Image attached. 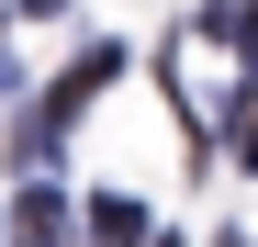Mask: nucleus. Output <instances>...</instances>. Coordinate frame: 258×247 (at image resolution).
I'll list each match as a JSON object with an SVG mask.
<instances>
[{
  "instance_id": "nucleus-2",
  "label": "nucleus",
  "mask_w": 258,
  "mask_h": 247,
  "mask_svg": "<svg viewBox=\"0 0 258 247\" xmlns=\"http://www.w3.org/2000/svg\"><path fill=\"white\" fill-rule=\"evenodd\" d=\"M34 12H56V0H34Z\"/></svg>"
},
{
  "instance_id": "nucleus-3",
  "label": "nucleus",
  "mask_w": 258,
  "mask_h": 247,
  "mask_svg": "<svg viewBox=\"0 0 258 247\" xmlns=\"http://www.w3.org/2000/svg\"><path fill=\"white\" fill-rule=\"evenodd\" d=\"M225 247H236V236H225Z\"/></svg>"
},
{
  "instance_id": "nucleus-1",
  "label": "nucleus",
  "mask_w": 258,
  "mask_h": 247,
  "mask_svg": "<svg viewBox=\"0 0 258 247\" xmlns=\"http://www.w3.org/2000/svg\"><path fill=\"white\" fill-rule=\"evenodd\" d=\"M90 236H101V247H135V236H146V214H135L123 191H101V202H90Z\"/></svg>"
}]
</instances>
